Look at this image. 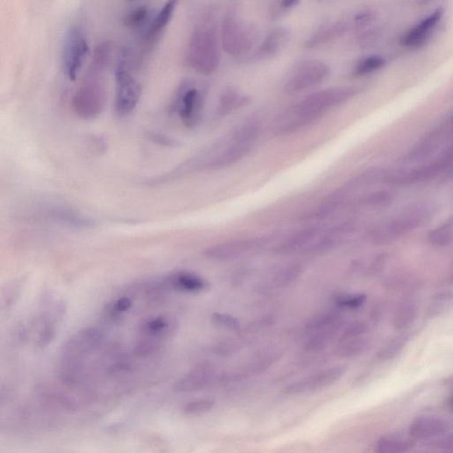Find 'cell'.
Listing matches in <instances>:
<instances>
[{"instance_id":"cell-1","label":"cell","mask_w":453,"mask_h":453,"mask_svg":"<svg viewBox=\"0 0 453 453\" xmlns=\"http://www.w3.org/2000/svg\"><path fill=\"white\" fill-rule=\"evenodd\" d=\"M261 123L257 118H250L236 126L231 133L193 159L174 170L179 177L200 170H218L238 163L252 151L259 137Z\"/></svg>"},{"instance_id":"cell-2","label":"cell","mask_w":453,"mask_h":453,"mask_svg":"<svg viewBox=\"0 0 453 453\" xmlns=\"http://www.w3.org/2000/svg\"><path fill=\"white\" fill-rule=\"evenodd\" d=\"M356 92L353 87H334L313 93L282 111L274 121L272 131L277 135L294 133L319 119L327 111L346 102Z\"/></svg>"},{"instance_id":"cell-3","label":"cell","mask_w":453,"mask_h":453,"mask_svg":"<svg viewBox=\"0 0 453 453\" xmlns=\"http://www.w3.org/2000/svg\"><path fill=\"white\" fill-rule=\"evenodd\" d=\"M108 62L92 58L88 71L72 99L73 110L83 120H93L99 116L107 102L104 72Z\"/></svg>"},{"instance_id":"cell-4","label":"cell","mask_w":453,"mask_h":453,"mask_svg":"<svg viewBox=\"0 0 453 453\" xmlns=\"http://www.w3.org/2000/svg\"><path fill=\"white\" fill-rule=\"evenodd\" d=\"M219 52L217 30L212 15L205 17L191 34L187 49V61L202 75L209 76L217 71Z\"/></svg>"},{"instance_id":"cell-5","label":"cell","mask_w":453,"mask_h":453,"mask_svg":"<svg viewBox=\"0 0 453 453\" xmlns=\"http://www.w3.org/2000/svg\"><path fill=\"white\" fill-rule=\"evenodd\" d=\"M141 94L140 83L132 74L130 54L128 51H123L121 52L116 69L114 108L118 116L121 117L130 116L137 107Z\"/></svg>"},{"instance_id":"cell-6","label":"cell","mask_w":453,"mask_h":453,"mask_svg":"<svg viewBox=\"0 0 453 453\" xmlns=\"http://www.w3.org/2000/svg\"><path fill=\"white\" fill-rule=\"evenodd\" d=\"M90 54V47L85 31L79 26H72L66 34L64 44V68L66 76L75 81Z\"/></svg>"},{"instance_id":"cell-7","label":"cell","mask_w":453,"mask_h":453,"mask_svg":"<svg viewBox=\"0 0 453 453\" xmlns=\"http://www.w3.org/2000/svg\"><path fill=\"white\" fill-rule=\"evenodd\" d=\"M330 74L329 66L319 61L303 62L288 76L284 90L288 94H297L315 88L325 81Z\"/></svg>"},{"instance_id":"cell-8","label":"cell","mask_w":453,"mask_h":453,"mask_svg":"<svg viewBox=\"0 0 453 453\" xmlns=\"http://www.w3.org/2000/svg\"><path fill=\"white\" fill-rule=\"evenodd\" d=\"M205 102L200 89L191 83H184L177 92L174 107L182 123L193 128L200 123Z\"/></svg>"},{"instance_id":"cell-9","label":"cell","mask_w":453,"mask_h":453,"mask_svg":"<svg viewBox=\"0 0 453 453\" xmlns=\"http://www.w3.org/2000/svg\"><path fill=\"white\" fill-rule=\"evenodd\" d=\"M222 47L229 54L241 55L248 52L253 44V36L234 16L229 15L222 25Z\"/></svg>"},{"instance_id":"cell-10","label":"cell","mask_w":453,"mask_h":453,"mask_svg":"<svg viewBox=\"0 0 453 453\" xmlns=\"http://www.w3.org/2000/svg\"><path fill=\"white\" fill-rule=\"evenodd\" d=\"M346 368L344 366L325 369L315 375L299 380L285 387L284 392L287 395H301V394L316 392L327 388L339 381L346 374Z\"/></svg>"},{"instance_id":"cell-11","label":"cell","mask_w":453,"mask_h":453,"mask_svg":"<svg viewBox=\"0 0 453 453\" xmlns=\"http://www.w3.org/2000/svg\"><path fill=\"white\" fill-rule=\"evenodd\" d=\"M261 239L233 240L209 247L205 250L207 259L214 261H231L240 259L263 246Z\"/></svg>"},{"instance_id":"cell-12","label":"cell","mask_w":453,"mask_h":453,"mask_svg":"<svg viewBox=\"0 0 453 453\" xmlns=\"http://www.w3.org/2000/svg\"><path fill=\"white\" fill-rule=\"evenodd\" d=\"M216 378L217 375L210 364L201 363L177 380L173 386V390L176 393L200 392L215 382Z\"/></svg>"},{"instance_id":"cell-13","label":"cell","mask_w":453,"mask_h":453,"mask_svg":"<svg viewBox=\"0 0 453 453\" xmlns=\"http://www.w3.org/2000/svg\"><path fill=\"white\" fill-rule=\"evenodd\" d=\"M444 13V9L437 8L426 18L421 20L412 29L407 31L401 38V44L404 47L416 48L423 45L430 38L439 23L441 22Z\"/></svg>"},{"instance_id":"cell-14","label":"cell","mask_w":453,"mask_h":453,"mask_svg":"<svg viewBox=\"0 0 453 453\" xmlns=\"http://www.w3.org/2000/svg\"><path fill=\"white\" fill-rule=\"evenodd\" d=\"M322 231V229L318 226L302 229L289 236L280 245L275 247L274 252L281 255H291L302 250L309 253Z\"/></svg>"},{"instance_id":"cell-15","label":"cell","mask_w":453,"mask_h":453,"mask_svg":"<svg viewBox=\"0 0 453 453\" xmlns=\"http://www.w3.org/2000/svg\"><path fill=\"white\" fill-rule=\"evenodd\" d=\"M103 336L94 327L79 331L66 343L64 351L68 357L76 358L89 353L102 342Z\"/></svg>"},{"instance_id":"cell-16","label":"cell","mask_w":453,"mask_h":453,"mask_svg":"<svg viewBox=\"0 0 453 453\" xmlns=\"http://www.w3.org/2000/svg\"><path fill=\"white\" fill-rule=\"evenodd\" d=\"M179 0H167L157 13L155 18L152 20L151 25L148 28L144 37V45L145 50H149L155 47V43L159 41L160 36L166 29L176 12V6Z\"/></svg>"},{"instance_id":"cell-17","label":"cell","mask_w":453,"mask_h":453,"mask_svg":"<svg viewBox=\"0 0 453 453\" xmlns=\"http://www.w3.org/2000/svg\"><path fill=\"white\" fill-rule=\"evenodd\" d=\"M448 424L445 420L437 416H421L411 424L410 437L416 440H425L438 437L447 430Z\"/></svg>"},{"instance_id":"cell-18","label":"cell","mask_w":453,"mask_h":453,"mask_svg":"<svg viewBox=\"0 0 453 453\" xmlns=\"http://www.w3.org/2000/svg\"><path fill=\"white\" fill-rule=\"evenodd\" d=\"M167 284L177 291L200 294L207 291L209 284L205 279L189 272H176L167 278Z\"/></svg>"},{"instance_id":"cell-19","label":"cell","mask_w":453,"mask_h":453,"mask_svg":"<svg viewBox=\"0 0 453 453\" xmlns=\"http://www.w3.org/2000/svg\"><path fill=\"white\" fill-rule=\"evenodd\" d=\"M348 29L349 25L346 20H337V22L327 23L312 35L306 42V47L313 48L329 44L337 40L338 37H342Z\"/></svg>"},{"instance_id":"cell-20","label":"cell","mask_w":453,"mask_h":453,"mask_svg":"<svg viewBox=\"0 0 453 453\" xmlns=\"http://www.w3.org/2000/svg\"><path fill=\"white\" fill-rule=\"evenodd\" d=\"M289 40H290V33L284 28H277V29L271 30L267 36L265 37L259 50H258V58L274 57V55L279 54L282 49L285 47Z\"/></svg>"},{"instance_id":"cell-21","label":"cell","mask_w":453,"mask_h":453,"mask_svg":"<svg viewBox=\"0 0 453 453\" xmlns=\"http://www.w3.org/2000/svg\"><path fill=\"white\" fill-rule=\"evenodd\" d=\"M371 346L370 338L366 336L338 340L334 354L339 358H353L367 353Z\"/></svg>"},{"instance_id":"cell-22","label":"cell","mask_w":453,"mask_h":453,"mask_svg":"<svg viewBox=\"0 0 453 453\" xmlns=\"http://www.w3.org/2000/svg\"><path fill=\"white\" fill-rule=\"evenodd\" d=\"M279 360V354L274 353H264L259 354L250 361L248 364H246L241 370H239L234 375H231L233 380H240L249 376L260 375L270 368L272 365Z\"/></svg>"},{"instance_id":"cell-23","label":"cell","mask_w":453,"mask_h":453,"mask_svg":"<svg viewBox=\"0 0 453 453\" xmlns=\"http://www.w3.org/2000/svg\"><path fill=\"white\" fill-rule=\"evenodd\" d=\"M343 322L326 327L311 334L309 339L305 344L304 349L309 353H319L329 346L331 341L337 337L342 329Z\"/></svg>"},{"instance_id":"cell-24","label":"cell","mask_w":453,"mask_h":453,"mask_svg":"<svg viewBox=\"0 0 453 453\" xmlns=\"http://www.w3.org/2000/svg\"><path fill=\"white\" fill-rule=\"evenodd\" d=\"M414 445L412 437L399 435H388L376 442L375 451L380 453H402L409 452Z\"/></svg>"},{"instance_id":"cell-25","label":"cell","mask_w":453,"mask_h":453,"mask_svg":"<svg viewBox=\"0 0 453 453\" xmlns=\"http://www.w3.org/2000/svg\"><path fill=\"white\" fill-rule=\"evenodd\" d=\"M418 306L413 301H404L397 306L393 315V326L397 330L409 329L416 322L418 316Z\"/></svg>"},{"instance_id":"cell-26","label":"cell","mask_w":453,"mask_h":453,"mask_svg":"<svg viewBox=\"0 0 453 453\" xmlns=\"http://www.w3.org/2000/svg\"><path fill=\"white\" fill-rule=\"evenodd\" d=\"M248 97L239 92L238 90L229 88L222 92L219 97L218 106V114L219 116H229L233 111L238 110L239 108L245 107L248 104Z\"/></svg>"},{"instance_id":"cell-27","label":"cell","mask_w":453,"mask_h":453,"mask_svg":"<svg viewBox=\"0 0 453 453\" xmlns=\"http://www.w3.org/2000/svg\"><path fill=\"white\" fill-rule=\"evenodd\" d=\"M172 331H174V327L171 322L164 316L145 320L141 326V332L152 337H167Z\"/></svg>"},{"instance_id":"cell-28","label":"cell","mask_w":453,"mask_h":453,"mask_svg":"<svg viewBox=\"0 0 453 453\" xmlns=\"http://www.w3.org/2000/svg\"><path fill=\"white\" fill-rule=\"evenodd\" d=\"M343 322V317L337 311H327L313 316L306 322L305 330L306 332L312 334L316 331L326 329L337 323Z\"/></svg>"},{"instance_id":"cell-29","label":"cell","mask_w":453,"mask_h":453,"mask_svg":"<svg viewBox=\"0 0 453 453\" xmlns=\"http://www.w3.org/2000/svg\"><path fill=\"white\" fill-rule=\"evenodd\" d=\"M50 215L55 221L69 226H78V228H87V226H90L93 224V222L90 219L83 217V216L65 208L55 207L51 209Z\"/></svg>"},{"instance_id":"cell-30","label":"cell","mask_w":453,"mask_h":453,"mask_svg":"<svg viewBox=\"0 0 453 453\" xmlns=\"http://www.w3.org/2000/svg\"><path fill=\"white\" fill-rule=\"evenodd\" d=\"M302 266L291 264L281 268L273 277V285L277 288L286 287L298 280L302 274Z\"/></svg>"},{"instance_id":"cell-31","label":"cell","mask_w":453,"mask_h":453,"mask_svg":"<svg viewBox=\"0 0 453 453\" xmlns=\"http://www.w3.org/2000/svg\"><path fill=\"white\" fill-rule=\"evenodd\" d=\"M386 61L379 55L368 56L358 62L354 71L355 76H363L371 74L385 67Z\"/></svg>"},{"instance_id":"cell-32","label":"cell","mask_w":453,"mask_h":453,"mask_svg":"<svg viewBox=\"0 0 453 453\" xmlns=\"http://www.w3.org/2000/svg\"><path fill=\"white\" fill-rule=\"evenodd\" d=\"M215 401L211 399H200L187 403L183 406V413L186 416H196L207 413L214 409Z\"/></svg>"},{"instance_id":"cell-33","label":"cell","mask_w":453,"mask_h":453,"mask_svg":"<svg viewBox=\"0 0 453 453\" xmlns=\"http://www.w3.org/2000/svg\"><path fill=\"white\" fill-rule=\"evenodd\" d=\"M150 11L146 6H139V8L131 10L125 16L123 19L124 25L128 29L135 30L140 28L147 20Z\"/></svg>"},{"instance_id":"cell-34","label":"cell","mask_w":453,"mask_h":453,"mask_svg":"<svg viewBox=\"0 0 453 453\" xmlns=\"http://www.w3.org/2000/svg\"><path fill=\"white\" fill-rule=\"evenodd\" d=\"M366 299L364 294H341L334 298V303L339 309L354 310L363 306Z\"/></svg>"},{"instance_id":"cell-35","label":"cell","mask_w":453,"mask_h":453,"mask_svg":"<svg viewBox=\"0 0 453 453\" xmlns=\"http://www.w3.org/2000/svg\"><path fill=\"white\" fill-rule=\"evenodd\" d=\"M212 323L219 329L238 331L241 329V323L236 317L228 313H215L211 316Z\"/></svg>"},{"instance_id":"cell-36","label":"cell","mask_w":453,"mask_h":453,"mask_svg":"<svg viewBox=\"0 0 453 453\" xmlns=\"http://www.w3.org/2000/svg\"><path fill=\"white\" fill-rule=\"evenodd\" d=\"M406 338L405 337H396L390 341L386 346L382 348L381 351L378 353V357L381 360H390L398 355L400 351L405 346Z\"/></svg>"},{"instance_id":"cell-37","label":"cell","mask_w":453,"mask_h":453,"mask_svg":"<svg viewBox=\"0 0 453 453\" xmlns=\"http://www.w3.org/2000/svg\"><path fill=\"white\" fill-rule=\"evenodd\" d=\"M369 330L368 324L363 320H357L351 323L341 334L339 340L349 339V338L365 336Z\"/></svg>"},{"instance_id":"cell-38","label":"cell","mask_w":453,"mask_h":453,"mask_svg":"<svg viewBox=\"0 0 453 453\" xmlns=\"http://www.w3.org/2000/svg\"><path fill=\"white\" fill-rule=\"evenodd\" d=\"M241 344L234 340H224L216 344L214 346V351L216 354L221 356H229V355L238 353Z\"/></svg>"},{"instance_id":"cell-39","label":"cell","mask_w":453,"mask_h":453,"mask_svg":"<svg viewBox=\"0 0 453 453\" xmlns=\"http://www.w3.org/2000/svg\"><path fill=\"white\" fill-rule=\"evenodd\" d=\"M451 226L445 225L440 226L435 231L432 232L430 236V242L437 246H445L451 239Z\"/></svg>"},{"instance_id":"cell-40","label":"cell","mask_w":453,"mask_h":453,"mask_svg":"<svg viewBox=\"0 0 453 453\" xmlns=\"http://www.w3.org/2000/svg\"><path fill=\"white\" fill-rule=\"evenodd\" d=\"M273 323V320L272 317H265V318L254 320V322H250L246 327V332L250 333L252 331H258L261 329H265V327H270L271 324Z\"/></svg>"},{"instance_id":"cell-41","label":"cell","mask_w":453,"mask_h":453,"mask_svg":"<svg viewBox=\"0 0 453 453\" xmlns=\"http://www.w3.org/2000/svg\"><path fill=\"white\" fill-rule=\"evenodd\" d=\"M449 299L448 294L438 295L437 298H435L433 305L431 306V313H440L442 309H445V305H447Z\"/></svg>"},{"instance_id":"cell-42","label":"cell","mask_w":453,"mask_h":453,"mask_svg":"<svg viewBox=\"0 0 453 453\" xmlns=\"http://www.w3.org/2000/svg\"><path fill=\"white\" fill-rule=\"evenodd\" d=\"M373 15L368 12H362L358 13L354 20L355 27L361 28L367 25L368 23L371 22Z\"/></svg>"},{"instance_id":"cell-43","label":"cell","mask_w":453,"mask_h":453,"mask_svg":"<svg viewBox=\"0 0 453 453\" xmlns=\"http://www.w3.org/2000/svg\"><path fill=\"white\" fill-rule=\"evenodd\" d=\"M438 447L444 451L453 452V437L442 439L439 442Z\"/></svg>"},{"instance_id":"cell-44","label":"cell","mask_w":453,"mask_h":453,"mask_svg":"<svg viewBox=\"0 0 453 453\" xmlns=\"http://www.w3.org/2000/svg\"><path fill=\"white\" fill-rule=\"evenodd\" d=\"M299 0H282L281 8L284 9H290L297 5Z\"/></svg>"},{"instance_id":"cell-45","label":"cell","mask_w":453,"mask_h":453,"mask_svg":"<svg viewBox=\"0 0 453 453\" xmlns=\"http://www.w3.org/2000/svg\"><path fill=\"white\" fill-rule=\"evenodd\" d=\"M430 1H431V0H421V3H428V2H430Z\"/></svg>"},{"instance_id":"cell-46","label":"cell","mask_w":453,"mask_h":453,"mask_svg":"<svg viewBox=\"0 0 453 453\" xmlns=\"http://www.w3.org/2000/svg\"><path fill=\"white\" fill-rule=\"evenodd\" d=\"M452 406H453V401H452Z\"/></svg>"}]
</instances>
